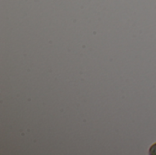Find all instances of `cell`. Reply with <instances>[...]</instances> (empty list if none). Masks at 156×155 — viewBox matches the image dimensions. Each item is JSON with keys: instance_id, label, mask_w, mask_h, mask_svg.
Here are the masks:
<instances>
[{"instance_id": "obj_1", "label": "cell", "mask_w": 156, "mask_h": 155, "mask_svg": "<svg viewBox=\"0 0 156 155\" xmlns=\"http://www.w3.org/2000/svg\"><path fill=\"white\" fill-rule=\"evenodd\" d=\"M149 153H150V155H156V143L150 148Z\"/></svg>"}]
</instances>
